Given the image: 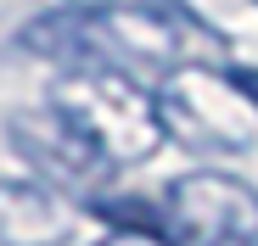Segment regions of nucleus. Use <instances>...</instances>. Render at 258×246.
<instances>
[{"mask_svg":"<svg viewBox=\"0 0 258 246\" xmlns=\"http://www.w3.org/2000/svg\"><path fill=\"white\" fill-rule=\"evenodd\" d=\"M51 112H62L73 129L84 135L107 168H135V162L157 157V146L168 140L157 95L129 78L118 67H84V73H62L51 84Z\"/></svg>","mask_w":258,"mask_h":246,"instance_id":"obj_1","label":"nucleus"},{"mask_svg":"<svg viewBox=\"0 0 258 246\" xmlns=\"http://www.w3.org/2000/svg\"><path fill=\"white\" fill-rule=\"evenodd\" d=\"M152 95H157V112H163V129L180 146H191V151L230 157V151H247L252 135H258V112L236 95L230 73L180 67V73H168Z\"/></svg>","mask_w":258,"mask_h":246,"instance_id":"obj_2","label":"nucleus"},{"mask_svg":"<svg viewBox=\"0 0 258 246\" xmlns=\"http://www.w3.org/2000/svg\"><path fill=\"white\" fill-rule=\"evenodd\" d=\"M163 235L180 246H219L236 235H258V190L219 168L180 174L163 190Z\"/></svg>","mask_w":258,"mask_h":246,"instance_id":"obj_3","label":"nucleus"},{"mask_svg":"<svg viewBox=\"0 0 258 246\" xmlns=\"http://www.w3.org/2000/svg\"><path fill=\"white\" fill-rule=\"evenodd\" d=\"M6 140L12 151L28 162V174L39 185H51L56 196H84V201H96L101 179L112 174L107 162L84 146V135L73 129V123L51 106H28V112H12L6 117Z\"/></svg>","mask_w":258,"mask_h":246,"instance_id":"obj_4","label":"nucleus"},{"mask_svg":"<svg viewBox=\"0 0 258 246\" xmlns=\"http://www.w3.org/2000/svg\"><path fill=\"white\" fill-rule=\"evenodd\" d=\"M101 34H107V56L118 73L135 78L141 67L146 73H180L191 67L185 62V12L180 6H163V0H129V6H101Z\"/></svg>","mask_w":258,"mask_h":246,"instance_id":"obj_5","label":"nucleus"},{"mask_svg":"<svg viewBox=\"0 0 258 246\" xmlns=\"http://www.w3.org/2000/svg\"><path fill=\"white\" fill-rule=\"evenodd\" d=\"M73 201L39 179H0V246H68Z\"/></svg>","mask_w":258,"mask_h":246,"instance_id":"obj_6","label":"nucleus"},{"mask_svg":"<svg viewBox=\"0 0 258 246\" xmlns=\"http://www.w3.org/2000/svg\"><path fill=\"white\" fill-rule=\"evenodd\" d=\"M17 45L28 56H45L56 62L62 73H84V67H112L107 56V34H101V17L96 12H68V6H51V12H34L17 34Z\"/></svg>","mask_w":258,"mask_h":246,"instance_id":"obj_7","label":"nucleus"},{"mask_svg":"<svg viewBox=\"0 0 258 246\" xmlns=\"http://www.w3.org/2000/svg\"><path fill=\"white\" fill-rule=\"evenodd\" d=\"M230 84H236V95L258 112V67H230Z\"/></svg>","mask_w":258,"mask_h":246,"instance_id":"obj_8","label":"nucleus"},{"mask_svg":"<svg viewBox=\"0 0 258 246\" xmlns=\"http://www.w3.org/2000/svg\"><path fill=\"white\" fill-rule=\"evenodd\" d=\"M101 246H174L168 235H141V229H112Z\"/></svg>","mask_w":258,"mask_h":246,"instance_id":"obj_9","label":"nucleus"},{"mask_svg":"<svg viewBox=\"0 0 258 246\" xmlns=\"http://www.w3.org/2000/svg\"><path fill=\"white\" fill-rule=\"evenodd\" d=\"M51 6H68V12H101V6H112V0H51Z\"/></svg>","mask_w":258,"mask_h":246,"instance_id":"obj_10","label":"nucleus"},{"mask_svg":"<svg viewBox=\"0 0 258 246\" xmlns=\"http://www.w3.org/2000/svg\"><path fill=\"white\" fill-rule=\"evenodd\" d=\"M219 246H258V235H236V240H219Z\"/></svg>","mask_w":258,"mask_h":246,"instance_id":"obj_11","label":"nucleus"}]
</instances>
